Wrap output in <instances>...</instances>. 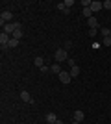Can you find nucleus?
<instances>
[{"label": "nucleus", "instance_id": "a211bd4d", "mask_svg": "<svg viewBox=\"0 0 111 124\" xmlns=\"http://www.w3.org/2000/svg\"><path fill=\"white\" fill-rule=\"evenodd\" d=\"M17 45H19V41H17V39H13V37H11V39H9V45H7V48H15Z\"/></svg>", "mask_w": 111, "mask_h": 124}, {"label": "nucleus", "instance_id": "f8f14e48", "mask_svg": "<svg viewBox=\"0 0 111 124\" xmlns=\"http://www.w3.org/2000/svg\"><path fill=\"white\" fill-rule=\"evenodd\" d=\"M50 70H52L54 74H59V72H61V65H59V63H56V65H52V67H50Z\"/></svg>", "mask_w": 111, "mask_h": 124}, {"label": "nucleus", "instance_id": "ddd939ff", "mask_svg": "<svg viewBox=\"0 0 111 124\" xmlns=\"http://www.w3.org/2000/svg\"><path fill=\"white\" fill-rule=\"evenodd\" d=\"M81 13H83L85 19H91V17H93V11H91V8H83V11H81Z\"/></svg>", "mask_w": 111, "mask_h": 124}, {"label": "nucleus", "instance_id": "f03ea898", "mask_svg": "<svg viewBox=\"0 0 111 124\" xmlns=\"http://www.w3.org/2000/svg\"><path fill=\"white\" fill-rule=\"evenodd\" d=\"M11 19H13V13H11V11H2V13H0V24L2 26H6V24H9V21Z\"/></svg>", "mask_w": 111, "mask_h": 124}, {"label": "nucleus", "instance_id": "393cba45", "mask_svg": "<svg viewBox=\"0 0 111 124\" xmlns=\"http://www.w3.org/2000/svg\"><path fill=\"white\" fill-rule=\"evenodd\" d=\"M54 124H63V120H59V119H58V120H56Z\"/></svg>", "mask_w": 111, "mask_h": 124}, {"label": "nucleus", "instance_id": "aec40b11", "mask_svg": "<svg viewBox=\"0 0 111 124\" xmlns=\"http://www.w3.org/2000/svg\"><path fill=\"white\" fill-rule=\"evenodd\" d=\"M63 6L70 9V6H74V0H65V2H63Z\"/></svg>", "mask_w": 111, "mask_h": 124}, {"label": "nucleus", "instance_id": "b1692460", "mask_svg": "<svg viewBox=\"0 0 111 124\" xmlns=\"http://www.w3.org/2000/svg\"><path fill=\"white\" fill-rule=\"evenodd\" d=\"M67 63H69V65H70V67H74V65H76V61H74V59H72V57H69V59H67Z\"/></svg>", "mask_w": 111, "mask_h": 124}, {"label": "nucleus", "instance_id": "5701e85b", "mask_svg": "<svg viewBox=\"0 0 111 124\" xmlns=\"http://www.w3.org/2000/svg\"><path fill=\"white\" fill-rule=\"evenodd\" d=\"M104 9H111V0H106V2H104Z\"/></svg>", "mask_w": 111, "mask_h": 124}, {"label": "nucleus", "instance_id": "0eeeda50", "mask_svg": "<svg viewBox=\"0 0 111 124\" xmlns=\"http://www.w3.org/2000/svg\"><path fill=\"white\" fill-rule=\"evenodd\" d=\"M87 24H89V28H95V30H100L102 26L98 24V21H96L95 17H91V19H87Z\"/></svg>", "mask_w": 111, "mask_h": 124}, {"label": "nucleus", "instance_id": "f3484780", "mask_svg": "<svg viewBox=\"0 0 111 124\" xmlns=\"http://www.w3.org/2000/svg\"><path fill=\"white\" fill-rule=\"evenodd\" d=\"M58 9H59V11H63L65 15H67V13H69V11H70L69 8H65V6H63V2H61V4H58Z\"/></svg>", "mask_w": 111, "mask_h": 124}, {"label": "nucleus", "instance_id": "1a4fd4ad", "mask_svg": "<svg viewBox=\"0 0 111 124\" xmlns=\"http://www.w3.org/2000/svg\"><path fill=\"white\" fill-rule=\"evenodd\" d=\"M83 119H85V113L81 111V109H76V111H74V120H78V122H81Z\"/></svg>", "mask_w": 111, "mask_h": 124}, {"label": "nucleus", "instance_id": "a878e982", "mask_svg": "<svg viewBox=\"0 0 111 124\" xmlns=\"http://www.w3.org/2000/svg\"><path fill=\"white\" fill-rule=\"evenodd\" d=\"M72 124H80V122H78V120H74V122H72Z\"/></svg>", "mask_w": 111, "mask_h": 124}, {"label": "nucleus", "instance_id": "f257e3e1", "mask_svg": "<svg viewBox=\"0 0 111 124\" xmlns=\"http://www.w3.org/2000/svg\"><path fill=\"white\" fill-rule=\"evenodd\" d=\"M54 57H56V61H58V63H63V61L69 59V54H67L65 48H58V50L54 52Z\"/></svg>", "mask_w": 111, "mask_h": 124}, {"label": "nucleus", "instance_id": "4468645a", "mask_svg": "<svg viewBox=\"0 0 111 124\" xmlns=\"http://www.w3.org/2000/svg\"><path fill=\"white\" fill-rule=\"evenodd\" d=\"M11 37L19 41V39H21V37H22V28H19V30H15V31H13V35H11Z\"/></svg>", "mask_w": 111, "mask_h": 124}, {"label": "nucleus", "instance_id": "9d476101", "mask_svg": "<svg viewBox=\"0 0 111 124\" xmlns=\"http://www.w3.org/2000/svg\"><path fill=\"white\" fill-rule=\"evenodd\" d=\"M56 120H58V117H56V113H48V115H46V122H48V124H54V122H56Z\"/></svg>", "mask_w": 111, "mask_h": 124}, {"label": "nucleus", "instance_id": "412c9836", "mask_svg": "<svg viewBox=\"0 0 111 124\" xmlns=\"http://www.w3.org/2000/svg\"><path fill=\"white\" fill-rule=\"evenodd\" d=\"M80 4L83 6V8H91V0H81Z\"/></svg>", "mask_w": 111, "mask_h": 124}, {"label": "nucleus", "instance_id": "423d86ee", "mask_svg": "<svg viewBox=\"0 0 111 124\" xmlns=\"http://www.w3.org/2000/svg\"><path fill=\"white\" fill-rule=\"evenodd\" d=\"M100 9H104V2L93 0V2H91V11H100Z\"/></svg>", "mask_w": 111, "mask_h": 124}, {"label": "nucleus", "instance_id": "2eb2a0df", "mask_svg": "<svg viewBox=\"0 0 111 124\" xmlns=\"http://www.w3.org/2000/svg\"><path fill=\"white\" fill-rule=\"evenodd\" d=\"M98 31L102 33V37H109V33H111V30H109V28H100Z\"/></svg>", "mask_w": 111, "mask_h": 124}, {"label": "nucleus", "instance_id": "6ab92c4d", "mask_svg": "<svg viewBox=\"0 0 111 124\" xmlns=\"http://www.w3.org/2000/svg\"><path fill=\"white\" fill-rule=\"evenodd\" d=\"M102 43H104L106 46H109V48H111V37H104V39H102Z\"/></svg>", "mask_w": 111, "mask_h": 124}, {"label": "nucleus", "instance_id": "7ed1b4c3", "mask_svg": "<svg viewBox=\"0 0 111 124\" xmlns=\"http://www.w3.org/2000/svg\"><path fill=\"white\" fill-rule=\"evenodd\" d=\"M19 28H21V24H19V22H9V24L4 26V31L7 33V35H13V31L19 30Z\"/></svg>", "mask_w": 111, "mask_h": 124}, {"label": "nucleus", "instance_id": "6e6552de", "mask_svg": "<svg viewBox=\"0 0 111 124\" xmlns=\"http://www.w3.org/2000/svg\"><path fill=\"white\" fill-rule=\"evenodd\" d=\"M21 98H22V102H28V104H33V98H32V94L28 93V91H22V93H21Z\"/></svg>", "mask_w": 111, "mask_h": 124}, {"label": "nucleus", "instance_id": "20e7f679", "mask_svg": "<svg viewBox=\"0 0 111 124\" xmlns=\"http://www.w3.org/2000/svg\"><path fill=\"white\" fill-rule=\"evenodd\" d=\"M9 39H11V37L7 35L6 31H2V33H0V45H2V50H6V48H7V45H9Z\"/></svg>", "mask_w": 111, "mask_h": 124}, {"label": "nucleus", "instance_id": "dca6fc26", "mask_svg": "<svg viewBox=\"0 0 111 124\" xmlns=\"http://www.w3.org/2000/svg\"><path fill=\"white\" fill-rule=\"evenodd\" d=\"M33 63H35V65H37L39 69H41L43 65H44V61H43V57H35V59H33Z\"/></svg>", "mask_w": 111, "mask_h": 124}, {"label": "nucleus", "instance_id": "9b49d317", "mask_svg": "<svg viewBox=\"0 0 111 124\" xmlns=\"http://www.w3.org/2000/svg\"><path fill=\"white\" fill-rule=\"evenodd\" d=\"M78 74H80V67H78V65H74V67H70V76H72V78H76Z\"/></svg>", "mask_w": 111, "mask_h": 124}, {"label": "nucleus", "instance_id": "bb28decb", "mask_svg": "<svg viewBox=\"0 0 111 124\" xmlns=\"http://www.w3.org/2000/svg\"><path fill=\"white\" fill-rule=\"evenodd\" d=\"M109 37H111V33H109Z\"/></svg>", "mask_w": 111, "mask_h": 124}, {"label": "nucleus", "instance_id": "4be33fe9", "mask_svg": "<svg viewBox=\"0 0 111 124\" xmlns=\"http://www.w3.org/2000/svg\"><path fill=\"white\" fill-rule=\"evenodd\" d=\"M96 33H98V30H95V28H89V35H91V37H95Z\"/></svg>", "mask_w": 111, "mask_h": 124}, {"label": "nucleus", "instance_id": "39448f33", "mask_svg": "<svg viewBox=\"0 0 111 124\" xmlns=\"http://www.w3.org/2000/svg\"><path fill=\"white\" fill-rule=\"evenodd\" d=\"M58 78L61 80L63 83H70V80H72V76H70V72H65V70H61V72L58 74Z\"/></svg>", "mask_w": 111, "mask_h": 124}]
</instances>
